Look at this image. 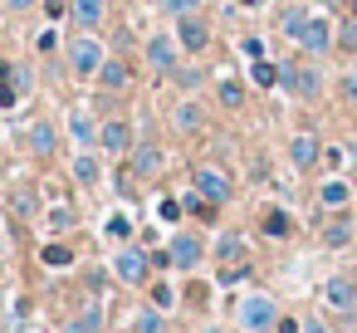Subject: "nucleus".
Returning a JSON list of instances; mask_svg holds the SVG:
<instances>
[{
  "instance_id": "nucleus-5",
  "label": "nucleus",
  "mask_w": 357,
  "mask_h": 333,
  "mask_svg": "<svg viewBox=\"0 0 357 333\" xmlns=\"http://www.w3.org/2000/svg\"><path fill=\"white\" fill-rule=\"evenodd\" d=\"M167 255H172V269L191 274V269H201V260L211 255V245H206L196 230H176V235H172V245H167Z\"/></svg>"
},
{
  "instance_id": "nucleus-27",
  "label": "nucleus",
  "mask_w": 357,
  "mask_h": 333,
  "mask_svg": "<svg viewBox=\"0 0 357 333\" xmlns=\"http://www.w3.org/2000/svg\"><path fill=\"white\" fill-rule=\"evenodd\" d=\"M54 142H59L54 123H45V118H40V123L30 128V152H35V157H50V152H54Z\"/></svg>"
},
{
  "instance_id": "nucleus-6",
  "label": "nucleus",
  "mask_w": 357,
  "mask_h": 333,
  "mask_svg": "<svg viewBox=\"0 0 357 333\" xmlns=\"http://www.w3.org/2000/svg\"><path fill=\"white\" fill-rule=\"evenodd\" d=\"M323 304L337 313V318H357V279L352 274H333V279H323Z\"/></svg>"
},
{
  "instance_id": "nucleus-48",
  "label": "nucleus",
  "mask_w": 357,
  "mask_h": 333,
  "mask_svg": "<svg viewBox=\"0 0 357 333\" xmlns=\"http://www.w3.org/2000/svg\"><path fill=\"white\" fill-rule=\"evenodd\" d=\"M0 313H6V289H0Z\"/></svg>"
},
{
  "instance_id": "nucleus-23",
  "label": "nucleus",
  "mask_w": 357,
  "mask_h": 333,
  "mask_svg": "<svg viewBox=\"0 0 357 333\" xmlns=\"http://www.w3.org/2000/svg\"><path fill=\"white\" fill-rule=\"evenodd\" d=\"M64 333H103V304L93 299L84 313H74V318L64 323Z\"/></svg>"
},
{
  "instance_id": "nucleus-47",
  "label": "nucleus",
  "mask_w": 357,
  "mask_h": 333,
  "mask_svg": "<svg viewBox=\"0 0 357 333\" xmlns=\"http://www.w3.org/2000/svg\"><path fill=\"white\" fill-rule=\"evenodd\" d=\"M201 333H225V328H215V323H206V328H201Z\"/></svg>"
},
{
  "instance_id": "nucleus-3",
  "label": "nucleus",
  "mask_w": 357,
  "mask_h": 333,
  "mask_svg": "<svg viewBox=\"0 0 357 333\" xmlns=\"http://www.w3.org/2000/svg\"><path fill=\"white\" fill-rule=\"evenodd\" d=\"M142 54H147V69H152L157 79H172V74L181 69V45H176L172 30H157V35L142 45Z\"/></svg>"
},
{
  "instance_id": "nucleus-9",
  "label": "nucleus",
  "mask_w": 357,
  "mask_h": 333,
  "mask_svg": "<svg viewBox=\"0 0 357 333\" xmlns=\"http://www.w3.org/2000/svg\"><path fill=\"white\" fill-rule=\"evenodd\" d=\"M162 167H167L162 142H132V152H128V172H132V177L157 182V177H162Z\"/></svg>"
},
{
  "instance_id": "nucleus-51",
  "label": "nucleus",
  "mask_w": 357,
  "mask_h": 333,
  "mask_svg": "<svg viewBox=\"0 0 357 333\" xmlns=\"http://www.w3.org/2000/svg\"><path fill=\"white\" fill-rule=\"evenodd\" d=\"M0 274H6V260H0Z\"/></svg>"
},
{
  "instance_id": "nucleus-1",
  "label": "nucleus",
  "mask_w": 357,
  "mask_h": 333,
  "mask_svg": "<svg viewBox=\"0 0 357 333\" xmlns=\"http://www.w3.org/2000/svg\"><path fill=\"white\" fill-rule=\"evenodd\" d=\"M274 323H279V299L274 294H240V304H235V328L240 333H274Z\"/></svg>"
},
{
  "instance_id": "nucleus-24",
  "label": "nucleus",
  "mask_w": 357,
  "mask_h": 333,
  "mask_svg": "<svg viewBox=\"0 0 357 333\" xmlns=\"http://www.w3.org/2000/svg\"><path fill=\"white\" fill-rule=\"evenodd\" d=\"M303 25H308V6H284V10H279V35H284V40H298Z\"/></svg>"
},
{
  "instance_id": "nucleus-46",
  "label": "nucleus",
  "mask_w": 357,
  "mask_h": 333,
  "mask_svg": "<svg viewBox=\"0 0 357 333\" xmlns=\"http://www.w3.org/2000/svg\"><path fill=\"white\" fill-rule=\"evenodd\" d=\"M240 6H245V10H264V6H269V0H240Z\"/></svg>"
},
{
  "instance_id": "nucleus-34",
  "label": "nucleus",
  "mask_w": 357,
  "mask_h": 333,
  "mask_svg": "<svg viewBox=\"0 0 357 333\" xmlns=\"http://www.w3.org/2000/svg\"><path fill=\"white\" fill-rule=\"evenodd\" d=\"M215 98H220V103H225V108H245V89H240V84H235V79H225V84H220V89H215Z\"/></svg>"
},
{
  "instance_id": "nucleus-20",
  "label": "nucleus",
  "mask_w": 357,
  "mask_h": 333,
  "mask_svg": "<svg viewBox=\"0 0 357 333\" xmlns=\"http://www.w3.org/2000/svg\"><path fill=\"white\" fill-rule=\"evenodd\" d=\"M211 255H215L220 265H240V260H245V235H240V230H225V235H215Z\"/></svg>"
},
{
  "instance_id": "nucleus-45",
  "label": "nucleus",
  "mask_w": 357,
  "mask_h": 333,
  "mask_svg": "<svg viewBox=\"0 0 357 333\" xmlns=\"http://www.w3.org/2000/svg\"><path fill=\"white\" fill-rule=\"evenodd\" d=\"M274 333H298V318H284V313H279V323H274Z\"/></svg>"
},
{
  "instance_id": "nucleus-26",
  "label": "nucleus",
  "mask_w": 357,
  "mask_h": 333,
  "mask_svg": "<svg viewBox=\"0 0 357 333\" xmlns=\"http://www.w3.org/2000/svg\"><path fill=\"white\" fill-rule=\"evenodd\" d=\"M128 333H167V313L147 304V309H137V313H132V323H128Z\"/></svg>"
},
{
  "instance_id": "nucleus-10",
  "label": "nucleus",
  "mask_w": 357,
  "mask_h": 333,
  "mask_svg": "<svg viewBox=\"0 0 357 333\" xmlns=\"http://www.w3.org/2000/svg\"><path fill=\"white\" fill-rule=\"evenodd\" d=\"M172 35H176V45H181V54H201V50L211 45V20H206L201 10H196V15H181Z\"/></svg>"
},
{
  "instance_id": "nucleus-25",
  "label": "nucleus",
  "mask_w": 357,
  "mask_h": 333,
  "mask_svg": "<svg viewBox=\"0 0 357 333\" xmlns=\"http://www.w3.org/2000/svg\"><path fill=\"white\" fill-rule=\"evenodd\" d=\"M132 230H137V221H132L128 211H113V216L103 221V235H108L113 245H128V240H132Z\"/></svg>"
},
{
  "instance_id": "nucleus-49",
  "label": "nucleus",
  "mask_w": 357,
  "mask_h": 333,
  "mask_svg": "<svg viewBox=\"0 0 357 333\" xmlns=\"http://www.w3.org/2000/svg\"><path fill=\"white\" fill-rule=\"evenodd\" d=\"M318 6H337V0H318Z\"/></svg>"
},
{
  "instance_id": "nucleus-33",
  "label": "nucleus",
  "mask_w": 357,
  "mask_h": 333,
  "mask_svg": "<svg viewBox=\"0 0 357 333\" xmlns=\"http://www.w3.org/2000/svg\"><path fill=\"white\" fill-rule=\"evenodd\" d=\"M157 6H162V15L181 20V15H196L201 10V0H157Z\"/></svg>"
},
{
  "instance_id": "nucleus-16",
  "label": "nucleus",
  "mask_w": 357,
  "mask_h": 333,
  "mask_svg": "<svg viewBox=\"0 0 357 333\" xmlns=\"http://www.w3.org/2000/svg\"><path fill=\"white\" fill-rule=\"evenodd\" d=\"M323 89H328L323 69H318V64H298V84H294V98L313 103V98H323Z\"/></svg>"
},
{
  "instance_id": "nucleus-22",
  "label": "nucleus",
  "mask_w": 357,
  "mask_h": 333,
  "mask_svg": "<svg viewBox=\"0 0 357 333\" xmlns=\"http://www.w3.org/2000/svg\"><path fill=\"white\" fill-rule=\"evenodd\" d=\"M352 201V186L342 182V177H333V182H323L318 186V206H328V211H342Z\"/></svg>"
},
{
  "instance_id": "nucleus-31",
  "label": "nucleus",
  "mask_w": 357,
  "mask_h": 333,
  "mask_svg": "<svg viewBox=\"0 0 357 333\" xmlns=\"http://www.w3.org/2000/svg\"><path fill=\"white\" fill-rule=\"evenodd\" d=\"M45 225H50L54 235H64V230H74V211H69V206H50V211H45Z\"/></svg>"
},
{
  "instance_id": "nucleus-39",
  "label": "nucleus",
  "mask_w": 357,
  "mask_h": 333,
  "mask_svg": "<svg viewBox=\"0 0 357 333\" xmlns=\"http://www.w3.org/2000/svg\"><path fill=\"white\" fill-rule=\"evenodd\" d=\"M157 216H162V221H181V201H172V196L157 201Z\"/></svg>"
},
{
  "instance_id": "nucleus-30",
  "label": "nucleus",
  "mask_w": 357,
  "mask_h": 333,
  "mask_svg": "<svg viewBox=\"0 0 357 333\" xmlns=\"http://www.w3.org/2000/svg\"><path fill=\"white\" fill-rule=\"evenodd\" d=\"M147 304H152V309H162V313H172V309H176V289H172L167 279H152V294H147Z\"/></svg>"
},
{
  "instance_id": "nucleus-42",
  "label": "nucleus",
  "mask_w": 357,
  "mask_h": 333,
  "mask_svg": "<svg viewBox=\"0 0 357 333\" xmlns=\"http://www.w3.org/2000/svg\"><path fill=\"white\" fill-rule=\"evenodd\" d=\"M342 98H347V103H357V69L342 79Z\"/></svg>"
},
{
  "instance_id": "nucleus-12",
  "label": "nucleus",
  "mask_w": 357,
  "mask_h": 333,
  "mask_svg": "<svg viewBox=\"0 0 357 333\" xmlns=\"http://www.w3.org/2000/svg\"><path fill=\"white\" fill-rule=\"evenodd\" d=\"M98 128H103V123H98V118H93V113H89L84 103H79V108L69 113V138H74V142H79L84 152H98Z\"/></svg>"
},
{
  "instance_id": "nucleus-4",
  "label": "nucleus",
  "mask_w": 357,
  "mask_h": 333,
  "mask_svg": "<svg viewBox=\"0 0 357 333\" xmlns=\"http://www.w3.org/2000/svg\"><path fill=\"white\" fill-rule=\"evenodd\" d=\"M103 59H108V54H103L98 35H89V30H84V35H74V40H69V69H74L79 79H98Z\"/></svg>"
},
{
  "instance_id": "nucleus-36",
  "label": "nucleus",
  "mask_w": 357,
  "mask_h": 333,
  "mask_svg": "<svg viewBox=\"0 0 357 333\" xmlns=\"http://www.w3.org/2000/svg\"><path fill=\"white\" fill-rule=\"evenodd\" d=\"M10 211H15V216H35V191H30V186L15 191V196H10Z\"/></svg>"
},
{
  "instance_id": "nucleus-50",
  "label": "nucleus",
  "mask_w": 357,
  "mask_h": 333,
  "mask_svg": "<svg viewBox=\"0 0 357 333\" xmlns=\"http://www.w3.org/2000/svg\"><path fill=\"white\" fill-rule=\"evenodd\" d=\"M347 6H352V15H357V0H347Z\"/></svg>"
},
{
  "instance_id": "nucleus-40",
  "label": "nucleus",
  "mask_w": 357,
  "mask_h": 333,
  "mask_svg": "<svg viewBox=\"0 0 357 333\" xmlns=\"http://www.w3.org/2000/svg\"><path fill=\"white\" fill-rule=\"evenodd\" d=\"M54 45H59V35H54V30H40V35H35V50H40V54H50Z\"/></svg>"
},
{
  "instance_id": "nucleus-7",
  "label": "nucleus",
  "mask_w": 357,
  "mask_h": 333,
  "mask_svg": "<svg viewBox=\"0 0 357 333\" xmlns=\"http://www.w3.org/2000/svg\"><path fill=\"white\" fill-rule=\"evenodd\" d=\"M196 191H201L211 206H225V201L235 196V182H230V172H225V167L201 162V167H196Z\"/></svg>"
},
{
  "instance_id": "nucleus-18",
  "label": "nucleus",
  "mask_w": 357,
  "mask_h": 333,
  "mask_svg": "<svg viewBox=\"0 0 357 333\" xmlns=\"http://www.w3.org/2000/svg\"><path fill=\"white\" fill-rule=\"evenodd\" d=\"M259 230H264L269 240H294V230H298V221H294L289 211H279V206H274V211H264V221H259Z\"/></svg>"
},
{
  "instance_id": "nucleus-44",
  "label": "nucleus",
  "mask_w": 357,
  "mask_h": 333,
  "mask_svg": "<svg viewBox=\"0 0 357 333\" xmlns=\"http://www.w3.org/2000/svg\"><path fill=\"white\" fill-rule=\"evenodd\" d=\"M147 255H152V269H172V255L167 250H147Z\"/></svg>"
},
{
  "instance_id": "nucleus-28",
  "label": "nucleus",
  "mask_w": 357,
  "mask_h": 333,
  "mask_svg": "<svg viewBox=\"0 0 357 333\" xmlns=\"http://www.w3.org/2000/svg\"><path fill=\"white\" fill-rule=\"evenodd\" d=\"M40 265H45V269H69V265H74V250H69L64 240H50V245L40 250Z\"/></svg>"
},
{
  "instance_id": "nucleus-17",
  "label": "nucleus",
  "mask_w": 357,
  "mask_h": 333,
  "mask_svg": "<svg viewBox=\"0 0 357 333\" xmlns=\"http://www.w3.org/2000/svg\"><path fill=\"white\" fill-rule=\"evenodd\" d=\"M128 84H132L128 64H123V59H103V69H98V89H103V94H128Z\"/></svg>"
},
{
  "instance_id": "nucleus-13",
  "label": "nucleus",
  "mask_w": 357,
  "mask_h": 333,
  "mask_svg": "<svg viewBox=\"0 0 357 333\" xmlns=\"http://www.w3.org/2000/svg\"><path fill=\"white\" fill-rule=\"evenodd\" d=\"M318 157H323V142H318L313 133H298V138H289V162H294L298 172H313V167H318Z\"/></svg>"
},
{
  "instance_id": "nucleus-41",
  "label": "nucleus",
  "mask_w": 357,
  "mask_h": 333,
  "mask_svg": "<svg viewBox=\"0 0 357 333\" xmlns=\"http://www.w3.org/2000/svg\"><path fill=\"white\" fill-rule=\"evenodd\" d=\"M176 79H181V89H201L206 74H201V69H176Z\"/></svg>"
},
{
  "instance_id": "nucleus-38",
  "label": "nucleus",
  "mask_w": 357,
  "mask_h": 333,
  "mask_svg": "<svg viewBox=\"0 0 357 333\" xmlns=\"http://www.w3.org/2000/svg\"><path fill=\"white\" fill-rule=\"evenodd\" d=\"M298 333H333V328H328V318H318V313H303V318H298Z\"/></svg>"
},
{
  "instance_id": "nucleus-19",
  "label": "nucleus",
  "mask_w": 357,
  "mask_h": 333,
  "mask_svg": "<svg viewBox=\"0 0 357 333\" xmlns=\"http://www.w3.org/2000/svg\"><path fill=\"white\" fill-rule=\"evenodd\" d=\"M352 240H357V225H352L347 216H333V221L323 225V245H328V250H347Z\"/></svg>"
},
{
  "instance_id": "nucleus-21",
  "label": "nucleus",
  "mask_w": 357,
  "mask_h": 333,
  "mask_svg": "<svg viewBox=\"0 0 357 333\" xmlns=\"http://www.w3.org/2000/svg\"><path fill=\"white\" fill-rule=\"evenodd\" d=\"M74 182H79V186H98V182H103L98 152H79V157H74Z\"/></svg>"
},
{
  "instance_id": "nucleus-11",
  "label": "nucleus",
  "mask_w": 357,
  "mask_h": 333,
  "mask_svg": "<svg viewBox=\"0 0 357 333\" xmlns=\"http://www.w3.org/2000/svg\"><path fill=\"white\" fill-rule=\"evenodd\" d=\"M98 152H103V157H128V152H132V128H128L123 118H103V128H98Z\"/></svg>"
},
{
  "instance_id": "nucleus-52",
  "label": "nucleus",
  "mask_w": 357,
  "mask_h": 333,
  "mask_svg": "<svg viewBox=\"0 0 357 333\" xmlns=\"http://www.w3.org/2000/svg\"><path fill=\"white\" fill-rule=\"evenodd\" d=\"M352 255H357V240H352Z\"/></svg>"
},
{
  "instance_id": "nucleus-14",
  "label": "nucleus",
  "mask_w": 357,
  "mask_h": 333,
  "mask_svg": "<svg viewBox=\"0 0 357 333\" xmlns=\"http://www.w3.org/2000/svg\"><path fill=\"white\" fill-rule=\"evenodd\" d=\"M172 123H176V133L196 138V133L206 128V108H201V98H181V103L172 108Z\"/></svg>"
},
{
  "instance_id": "nucleus-29",
  "label": "nucleus",
  "mask_w": 357,
  "mask_h": 333,
  "mask_svg": "<svg viewBox=\"0 0 357 333\" xmlns=\"http://www.w3.org/2000/svg\"><path fill=\"white\" fill-rule=\"evenodd\" d=\"M250 79H255L259 89H279V59H255V64H250Z\"/></svg>"
},
{
  "instance_id": "nucleus-43",
  "label": "nucleus",
  "mask_w": 357,
  "mask_h": 333,
  "mask_svg": "<svg viewBox=\"0 0 357 333\" xmlns=\"http://www.w3.org/2000/svg\"><path fill=\"white\" fill-rule=\"evenodd\" d=\"M35 6H40V0H6L10 15H25V10H35Z\"/></svg>"
},
{
  "instance_id": "nucleus-2",
  "label": "nucleus",
  "mask_w": 357,
  "mask_h": 333,
  "mask_svg": "<svg viewBox=\"0 0 357 333\" xmlns=\"http://www.w3.org/2000/svg\"><path fill=\"white\" fill-rule=\"evenodd\" d=\"M113 279L118 284H128V289H142V284H152V255L142 250V245H118V255H113Z\"/></svg>"
},
{
  "instance_id": "nucleus-8",
  "label": "nucleus",
  "mask_w": 357,
  "mask_h": 333,
  "mask_svg": "<svg viewBox=\"0 0 357 333\" xmlns=\"http://www.w3.org/2000/svg\"><path fill=\"white\" fill-rule=\"evenodd\" d=\"M333 35H337V25L333 20H323V15H308V25H303V35L294 40L308 59H323L328 50H333Z\"/></svg>"
},
{
  "instance_id": "nucleus-15",
  "label": "nucleus",
  "mask_w": 357,
  "mask_h": 333,
  "mask_svg": "<svg viewBox=\"0 0 357 333\" xmlns=\"http://www.w3.org/2000/svg\"><path fill=\"white\" fill-rule=\"evenodd\" d=\"M69 15H74V25L79 30H103V20H108V6L103 0H69Z\"/></svg>"
},
{
  "instance_id": "nucleus-32",
  "label": "nucleus",
  "mask_w": 357,
  "mask_h": 333,
  "mask_svg": "<svg viewBox=\"0 0 357 333\" xmlns=\"http://www.w3.org/2000/svg\"><path fill=\"white\" fill-rule=\"evenodd\" d=\"M333 45H337V50H347V54H357V15L337 25V35H333Z\"/></svg>"
},
{
  "instance_id": "nucleus-37",
  "label": "nucleus",
  "mask_w": 357,
  "mask_h": 333,
  "mask_svg": "<svg viewBox=\"0 0 357 333\" xmlns=\"http://www.w3.org/2000/svg\"><path fill=\"white\" fill-rule=\"evenodd\" d=\"M240 279H250V265L240 260V265H225L220 269V284H240Z\"/></svg>"
},
{
  "instance_id": "nucleus-35",
  "label": "nucleus",
  "mask_w": 357,
  "mask_h": 333,
  "mask_svg": "<svg viewBox=\"0 0 357 333\" xmlns=\"http://www.w3.org/2000/svg\"><path fill=\"white\" fill-rule=\"evenodd\" d=\"M294 84H298V64L294 59H279V89L294 94Z\"/></svg>"
}]
</instances>
